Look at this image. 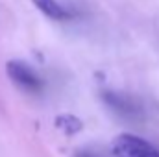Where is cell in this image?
<instances>
[{
	"label": "cell",
	"instance_id": "obj_1",
	"mask_svg": "<svg viewBox=\"0 0 159 157\" xmlns=\"http://www.w3.org/2000/svg\"><path fill=\"white\" fill-rule=\"evenodd\" d=\"M111 154L115 157H159V148L137 135L122 133L111 142Z\"/></svg>",
	"mask_w": 159,
	"mask_h": 157
},
{
	"label": "cell",
	"instance_id": "obj_5",
	"mask_svg": "<svg viewBox=\"0 0 159 157\" xmlns=\"http://www.w3.org/2000/svg\"><path fill=\"white\" fill-rule=\"evenodd\" d=\"M56 126L59 129H63L65 133H69V135H72L78 129H81V122L76 117H72V115H59L56 118Z\"/></svg>",
	"mask_w": 159,
	"mask_h": 157
},
{
	"label": "cell",
	"instance_id": "obj_3",
	"mask_svg": "<svg viewBox=\"0 0 159 157\" xmlns=\"http://www.w3.org/2000/svg\"><path fill=\"white\" fill-rule=\"evenodd\" d=\"M104 102H106L117 115L128 118V120L139 118V115H141L139 104H137L135 100H131L129 96H126V94L111 92V91H109V92H104Z\"/></svg>",
	"mask_w": 159,
	"mask_h": 157
},
{
	"label": "cell",
	"instance_id": "obj_4",
	"mask_svg": "<svg viewBox=\"0 0 159 157\" xmlns=\"http://www.w3.org/2000/svg\"><path fill=\"white\" fill-rule=\"evenodd\" d=\"M35 4V7L43 11L46 17L54 19V20H69L72 15L69 13V9H65L57 0H32Z\"/></svg>",
	"mask_w": 159,
	"mask_h": 157
},
{
	"label": "cell",
	"instance_id": "obj_2",
	"mask_svg": "<svg viewBox=\"0 0 159 157\" xmlns=\"http://www.w3.org/2000/svg\"><path fill=\"white\" fill-rule=\"evenodd\" d=\"M7 76L11 78V81L20 87L26 92H41L43 89V79L39 78V74L24 61L13 59L7 63Z\"/></svg>",
	"mask_w": 159,
	"mask_h": 157
}]
</instances>
